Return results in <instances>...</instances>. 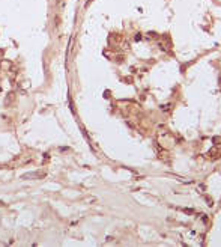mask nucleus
Masks as SVG:
<instances>
[{
	"label": "nucleus",
	"instance_id": "obj_4",
	"mask_svg": "<svg viewBox=\"0 0 221 247\" xmlns=\"http://www.w3.org/2000/svg\"><path fill=\"white\" fill-rule=\"evenodd\" d=\"M3 54H5V50H3V48H0V57H2Z\"/></svg>",
	"mask_w": 221,
	"mask_h": 247
},
{
	"label": "nucleus",
	"instance_id": "obj_1",
	"mask_svg": "<svg viewBox=\"0 0 221 247\" xmlns=\"http://www.w3.org/2000/svg\"><path fill=\"white\" fill-rule=\"evenodd\" d=\"M15 98H17V95L14 94V92H9L8 95H5V107H11L12 104H14V101H15Z\"/></svg>",
	"mask_w": 221,
	"mask_h": 247
},
{
	"label": "nucleus",
	"instance_id": "obj_2",
	"mask_svg": "<svg viewBox=\"0 0 221 247\" xmlns=\"http://www.w3.org/2000/svg\"><path fill=\"white\" fill-rule=\"evenodd\" d=\"M12 67H14V63H12L11 60H2V62H0V69H2V71H11L12 69Z\"/></svg>",
	"mask_w": 221,
	"mask_h": 247
},
{
	"label": "nucleus",
	"instance_id": "obj_3",
	"mask_svg": "<svg viewBox=\"0 0 221 247\" xmlns=\"http://www.w3.org/2000/svg\"><path fill=\"white\" fill-rule=\"evenodd\" d=\"M39 176H42L39 172H35V173H26V175H23L21 178L23 179H33V178H39Z\"/></svg>",
	"mask_w": 221,
	"mask_h": 247
}]
</instances>
